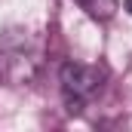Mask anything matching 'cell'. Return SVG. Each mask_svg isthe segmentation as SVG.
Returning <instances> with one entry per match:
<instances>
[{"mask_svg":"<svg viewBox=\"0 0 132 132\" xmlns=\"http://www.w3.org/2000/svg\"><path fill=\"white\" fill-rule=\"evenodd\" d=\"M126 12H129V15H132V0H126Z\"/></svg>","mask_w":132,"mask_h":132,"instance_id":"4","label":"cell"},{"mask_svg":"<svg viewBox=\"0 0 132 132\" xmlns=\"http://www.w3.org/2000/svg\"><path fill=\"white\" fill-rule=\"evenodd\" d=\"M43 68V40L28 28H6L0 34V80L25 86Z\"/></svg>","mask_w":132,"mask_h":132,"instance_id":"1","label":"cell"},{"mask_svg":"<svg viewBox=\"0 0 132 132\" xmlns=\"http://www.w3.org/2000/svg\"><path fill=\"white\" fill-rule=\"evenodd\" d=\"M104 80H108V71L101 65H83V62H68V65H62L59 83H62V95L68 101V111L71 114H80L101 92Z\"/></svg>","mask_w":132,"mask_h":132,"instance_id":"2","label":"cell"},{"mask_svg":"<svg viewBox=\"0 0 132 132\" xmlns=\"http://www.w3.org/2000/svg\"><path fill=\"white\" fill-rule=\"evenodd\" d=\"M86 15L98 19V22H108L114 12H117V0H74Z\"/></svg>","mask_w":132,"mask_h":132,"instance_id":"3","label":"cell"}]
</instances>
